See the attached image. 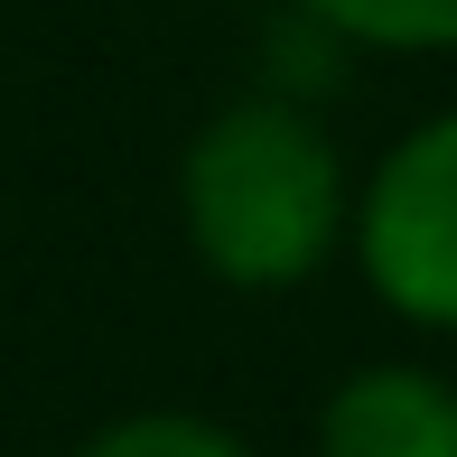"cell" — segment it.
<instances>
[{"mask_svg": "<svg viewBox=\"0 0 457 457\" xmlns=\"http://www.w3.org/2000/svg\"><path fill=\"white\" fill-rule=\"evenodd\" d=\"M345 187L327 140L280 103H234L187 150V234L234 289H289L327 262Z\"/></svg>", "mask_w": 457, "mask_h": 457, "instance_id": "6da1fadb", "label": "cell"}, {"mask_svg": "<svg viewBox=\"0 0 457 457\" xmlns=\"http://www.w3.org/2000/svg\"><path fill=\"white\" fill-rule=\"evenodd\" d=\"M364 271L402 318L457 327V112L411 131L373 169L364 196Z\"/></svg>", "mask_w": 457, "mask_h": 457, "instance_id": "7a4b0ae2", "label": "cell"}, {"mask_svg": "<svg viewBox=\"0 0 457 457\" xmlns=\"http://www.w3.org/2000/svg\"><path fill=\"white\" fill-rule=\"evenodd\" d=\"M318 457H457V392L439 373H355V383L327 402Z\"/></svg>", "mask_w": 457, "mask_h": 457, "instance_id": "3957f363", "label": "cell"}, {"mask_svg": "<svg viewBox=\"0 0 457 457\" xmlns=\"http://www.w3.org/2000/svg\"><path fill=\"white\" fill-rule=\"evenodd\" d=\"M308 10L373 47H457V0H308Z\"/></svg>", "mask_w": 457, "mask_h": 457, "instance_id": "277c9868", "label": "cell"}, {"mask_svg": "<svg viewBox=\"0 0 457 457\" xmlns=\"http://www.w3.org/2000/svg\"><path fill=\"white\" fill-rule=\"evenodd\" d=\"M75 457H253V448H243V439H224L215 420L150 411V420H121V429H103V439H85Z\"/></svg>", "mask_w": 457, "mask_h": 457, "instance_id": "5b68a950", "label": "cell"}]
</instances>
